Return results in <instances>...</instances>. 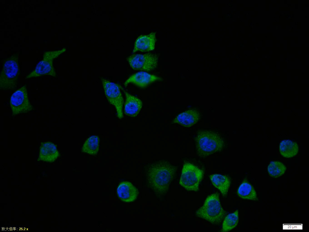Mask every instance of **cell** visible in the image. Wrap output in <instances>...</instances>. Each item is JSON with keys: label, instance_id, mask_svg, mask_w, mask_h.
I'll return each mask as SVG.
<instances>
[{"label": "cell", "instance_id": "19", "mask_svg": "<svg viewBox=\"0 0 309 232\" xmlns=\"http://www.w3.org/2000/svg\"><path fill=\"white\" fill-rule=\"evenodd\" d=\"M99 142L97 136H92L84 142L82 147V151L92 156L97 155L99 150Z\"/></svg>", "mask_w": 309, "mask_h": 232}, {"label": "cell", "instance_id": "13", "mask_svg": "<svg viewBox=\"0 0 309 232\" xmlns=\"http://www.w3.org/2000/svg\"><path fill=\"white\" fill-rule=\"evenodd\" d=\"M120 87L124 91L126 97L124 108L125 114L130 117L136 116L142 108V101L137 97L129 94L120 86Z\"/></svg>", "mask_w": 309, "mask_h": 232}, {"label": "cell", "instance_id": "6", "mask_svg": "<svg viewBox=\"0 0 309 232\" xmlns=\"http://www.w3.org/2000/svg\"><path fill=\"white\" fill-rule=\"evenodd\" d=\"M65 51V49L53 51L44 52L42 60L37 64L35 69L27 75L25 79L49 76L53 77L56 73L53 66L54 60Z\"/></svg>", "mask_w": 309, "mask_h": 232}, {"label": "cell", "instance_id": "4", "mask_svg": "<svg viewBox=\"0 0 309 232\" xmlns=\"http://www.w3.org/2000/svg\"><path fill=\"white\" fill-rule=\"evenodd\" d=\"M20 73L18 54H13L2 62L0 75V90H13L17 86Z\"/></svg>", "mask_w": 309, "mask_h": 232}, {"label": "cell", "instance_id": "7", "mask_svg": "<svg viewBox=\"0 0 309 232\" xmlns=\"http://www.w3.org/2000/svg\"><path fill=\"white\" fill-rule=\"evenodd\" d=\"M105 95L109 102L115 107L118 118L123 117V98L120 86L104 78H101Z\"/></svg>", "mask_w": 309, "mask_h": 232}, {"label": "cell", "instance_id": "23", "mask_svg": "<svg viewBox=\"0 0 309 232\" xmlns=\"http://www.w3.org/2000/svg\"><path fill=\"white\" fill-rule=\"evenodd\" d=\"M289 31H290H290H291V29H289Z\"/></svg>", "mask_w": 309, "mask_h": 232}, {"label": "cell", "instance_id": "2", "mask_svg": "<svg viewBox=\"0 0 309 232\" xmlns=\"http://www.w3.org/2000/svg\"><path fill=\"white\" fill-rule=\"evenodd\" d=\"M226 212L222 207L217 193L208 196L203 205L195 212L196 216L212 224H218L224 218Z\"/></svg>", "mask_w": 309, "mask_h": 232}, {"label": "cell", "instance_id": "3", "mask_svg": "<svg viewBox=\"0 0 309 232\" xmlns=\"http://www.w3.org/2000/svg\"><path fill=\"white\" fill-rule=\"evenodd\" d=\"M196 152L200 156L206 157L221 151L224 143L221 136L214 132L202 131L195 138Z\"/></svg>", "mask_w": 309, "mask_h": 232}, {"label": "cell", "instance_id": "25", "mask_svg": "<svg viewBox=\"0 0 309 232\" xmlns=\"http://www.w3.org/2000/svg\"><path fill=\"white\" fill-rule=\"evenodd\" d=\"M265 57L267 58V56H265Z\"/></svg>", "mask_w": 309, "mask_h": 232}, {"label": "cell", "instance_id": "18", "mask_svg": "<svg viewBox=\"0 0 309 232\" xmlns=\"http://www.w3.org/2000/svg\"><path fill=\"white\" fill-rule=\"evenodd\" d=\"M237 195L241 198L256 200H257L256 192L252 186L246 181H243L239 187Z\"/></svg>", "mask_w": 309, "mask_h": 232}, {"label": "cell", "instance_id": "26", "mask_svg": "<svg viewBox=\"0 0 309 232\" xmlns=\"http://www.w3.org/2000/svg\"><path fill=\"white\" fill-rule=\"evenodd\" d=\"M256 49H256V51H258V49H257V48H256Z\"/></svg>", "mask_w": 309, "mask_h": 232}, {"label": "cell", "instance_id": "24", "mask_svg": "<svg viewBox=\"0 0 309 232\" xmlns=\"http://www.w3.org/2000/svg\"><path fill=\"white\" fill-rule=\"evenodd\" d=\"M284 14V13H282V14Z\"/></svg>", "mask_w": 309, "mask_h": 232}, {"label": "cell", "instance_id": "16", "mask_svg": "<svg viewBox=\"0 0 309 232\" xmlns=\"http://www.w3.org/2000/svg\"><path fill=\"white\" fill-rule=\"evenodd\" d=\"M213 185L220 191L223 197L227 195L231 184L230 178L220 174H213L210 176Z\"/></svg>", "mask_w": 309, "mask_h": 232}, {"label": "cell", "instance_id": "15", "mask_svg": "<svg viewBox=\"0 0 309 232\" xmlns=\"http://www.w3.org/2000/svg\"><path fill=\"white\" fill-rule=\"evenodd\" d=\"M200 115L195 110H189L179 114L173 120V122L190 127L196 124L199 120Z\"/></svg>", "mask_w": 309, "mask_h": 232}, {"label": "cell", "instance_id": "9", "mask_svg": "<svg viewBox=\"0 0 309 232\" xmlns=\"http://www.w3.org/2000/svg\"><path fill=\"white\" fill-rule=\"evenodd\" d=\"M10 106L13 116L27 113L34 109L28 97L26 87L23 86L18 89L11 95Z\"/></svg>", "mask_w": 309, "mask_h": 232}, {"label": "cell", "instance_id": "17", "mask_svg": "<svg viewBox=\"0 0 309 232\" xmlns=\"http://www.w3.org/2000/svg\"><path fill=\"white\" fill-rule=\"evenodd\" d=\"M298 150V147L297 143L289 140H284L279 144L281 154L286 158H291L295 156Z\"/></svg>", "mask_w": 309, "mask_h": 232}, {"label": "cell", "instance_id": "11", "mask_svg": "<svg viewBox=\"0 0 309 232\" xmlns=\"http://www.w3.org/2000/svg\"><path fill=\"white\" fill-rule=\"evenodd\" d=\"M156 42L155 32L140 35L135 40L133 52L138 51L147 52L153 51L155 48Z\"/></svg>", "mask_w": 309, "mask_h": 232}, {"label": "cell", "instance_id": "8", "mask_svg": "<svg viewBox=\"0 0 309 232\" xmlns=\"http://www.w3.org/2000/svg\"><path fill=\"white\" fill-rule=\"evenodd\" d=\"M126 59L131 67L135 70L150 71L155 69L158 65V57L154 53L134 54Z\"/></svg>", "mask_w": 309, "mask_h": 232}, {"label": "cell", "instance_id": "12", "mask_svg": "<svg viewBox=\"0 0 309 232\" xmlns=\"http://www.w3.org/2000/svg\"><path fill=\"white\" fill-rule=\"evenodd\" d=\"M116 191L119 199L125 202L135 201L138 195V191L136 187L130 182L127 181L120 183Z\"/></svg>", "mask_w": 309, "mask_h": 232}, {"label": "cell", "instance_id": "21", "mask_svg": "<svg viewBox=\"0 0 309 232\" xmlns=\"http://www.w3.org/2000/svg\"><path fill=\"white\" fill-rule=\"evenodd\" d=\"M267 170L270 176L277 178L285 172L286 168L282 162L279 161L271 162L268 166Z\"/></svg>", "mask_w": 309, "mask_h": 232}, {"label": "cell", "instance_id": "5", "mask_svg": "<svg viewBox=\"0 0 309 232\" xmlns=\"http://www.w3.org/2000/svg\"><path fill=\"white\" fill-rule=\"evenodd\" d=\"M203 176V170L189 162L183 165L179 184L187 190L197 191Z\"/></svg>", "mask_w": 309, "mask_h": 232}, {"label": "cell", "instance_id": "1", "mask_svg": "<svg viewBox=\"0 0 309 232\" xmlns=\"http://www.w3.org/2000/svg\"><path fill=\"white\" fill-rule=\"evenodd\" d=\"M176 174V167L168 161L161 160L151 164L146 170L147 186L158 196L165 195Z\"/></svg>", "mask_w": 309, "mask_h": 232}, {"label": "cell", "instance_id": "20", "mask_svg": "<svg viewBox=\"0 0 309 232\" xmlns=\"http://www.w3.org/2000/svg\"><path fill=\"white\" fill-rule=\"evenodd\" d=\"M238 210L237 209L225 217L223 222L221 231H228L235 227L238 224Z\"/></svg>", "mask_w": 309, "mask_h": 232}, {"label": "cell", "instance_id": "22", "mask_svg": "<svg viewBox=\"0 0 309 232\" xmlns=\"http://www.w3.org/2000/svg\"><path fill=\"white\" fill-rule=\"evenodd\" d=\"M278 29V26H277L276 27V29Z\"/></svg>", "mask_w": 309, "mask_h": 232}, {"label": "cell", "instance_id": "14", "mask_svg": "<svg viewBox=\"0 0 309 232\" xmlns=\"http://www.w3.org/2000/svg\"><path fill=\"white\" fill-rule=\"evenodd\" d=\"M56 145L50 142H42L40 147L38 160L53 162L59 156Z\"/></svg>", "mask_w": 309, "mask_h": 232}, {"label": "cell", "instance_id": "10", "mask_svg": "<svg viewBox=\"0 0 309 232\" xmlns=\"http://www.w3.org/2000/svg\"><path fill=\"white\" fill-rule=\"evenodd\" d=\"M161 80L158 76L145 72H140L131 76L125 81L124 85L126 86L128 84L132 83L139 87L144 88L155 82Z\"/></svg>", "mask_w": 309, "mask_h": 232}]
</instances>
